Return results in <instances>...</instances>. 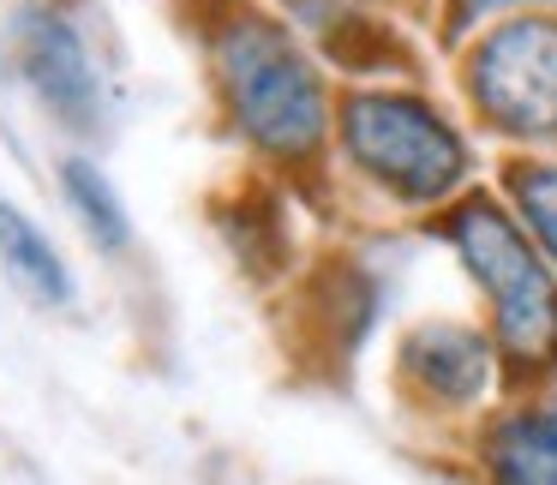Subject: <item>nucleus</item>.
Here are the masks:
<instances>
[{
    "label": "nucleus",
    "instance_id": "nucleus-1",
    "mask_svg": "<svg viewBox=\"0 0 557 485\" xmlns=\"http://www.w3.org/2000/svg\"><path fill=\"white\" fill-rule=\"evenodd\" d=\"M216 78L246 138L276 157H306L324 138V90L306 54L264 18H234L216 37Z\"/></svg>",
    "mask_w": 557,
    "mask_h": 485
},
{
    "label": "nucleus",
    "instance_id": "nucleus-2",
    "mask_svg": "<svg viewBox=\"0 0 557 485\" xmlns=\"http://www.w3.org/2000/svg\"><path fill=\"white\" fill-rule=\"evenodd\" d=\"M342 138L372 181H384L396 198H413V204L444 198L468 169L461 138L413 97H377V90L354 97L342 109Z\"/></svg>",
    "mask_w": 557,
    "mask_h": 485
},
{
    "label": "nucleus",
    "instance_id": "nucleus-3",
    "mask_svg": "<svg viewBox=\"0 0 557 485\" xmlns=\"http://www.w3.org/2000/svg\"><path fill=\"white\" fill-rule=\"evenodd\" d=\"M468 270L480 276V288L492 294L497 336L521 360H557V288L545 276V264L533 258V246L497 216L492 204H468L449 222Z\"/></svg>",
    "mask_w": 557,
    "mask_h": 485
},
{
    "label": "nucleus",
    "instance_id": "nucleus-4",
    "mask_svg": "<svg viewBox=\"0 0 557 485\" xmlns=\"http://www.w3.org/2000/svg\"><path fill=\"white\" fill-rule=\"evenodd\" d=\"M473 97L485 121L516 138L557 133V18H521L473 54Z\"/></svg>",
    "mask_w": 557,
    "mask_h": 485
},
{
    "label": "nucleus",
    "instance_id": "nucleus-5",
    "mask_svg": "<svg viewBox=\"0 0 557 485\" xmlns=\"http://www.w3.org/2000/svg\"><path fill=\"white\" fill-rule=\"evenodd\" d=\"M13 54L25 85L49 102L61 121H90L97 114V66H90L78 30L49 7H25L13 25Z\"/></svg>",
    "mask_w": 557,
    "mask_h": 485
},
{
    "label": "nucleus",
    "instance_id": "nucleus-6",
    "mask_svg": "<svg viewBox=\"0 0 557 485\" xmlns=\"http://www.w3.org/2000/svg\"><path fill=\"white\" fill-rule=\"evenodd\" d=\"M408 372L420 377L425 389L449 401H468L485 389V341L473 329H456V324H432L408 341Z\"/></svg>",
    "mask_w": 557,
    "mask_h": 485
},
{
    "label": "nucleus",
    "instance_id": "nucleus-7",
    "mask_svg": "<svg viewBox=\"0 0 557 485\" xmlns=\"http://www.w3.org/2000/svg\"><path fill=\"white\" fill-rule=\"evenodd\" d=\"M0 264H7L13 288H18V294H30L37 306H61L66 294H73L61 252H54V246L42 240L37 228H30V216H18V210L7 204V198H0Z\"/></svg>",
    "mask_w": 557,
    "mask_h": 485
},
{
    "label": "nucleus",
    "instance_id": "nucleus-8",
    "mask_svg": "<svg viewBox=\"0 0 557 485\" xmlns=\"http://www.w3.org/2000/svg\"><path fill=\"white\" fill-rule=\"evenodd\" d=\"M492 485H557V408L516 413L497 425Z\"/></svg>",
    "mask_w": 557,
    "mask_h": 485
},
{
    "label": "nucleus",
    "instance_id": "nucleus-9",
    "mask_svg": "<svg viewBox=\"0 0 557 485\" xmlns=\"http://www.w3.org/2000/svg\"><path fill=\"white\" fill-rule=\"evenodd\" d=\"M61 186H66V204L78 210V222H85V228L109 246V252H114V246H126V210H121V198H114V186L102 181L90 162L73 157L61 169Z\"/></svg>",
    "mask_w": 557,
    "mask_h": 485
},
{
    "label": "nucleus",
    "instance_id": "nucleus-10",
    "mask_svg": "<svg viewBox=\"0 0 557 485\" xmlns=\"http://www.w3.org/2000/svg\"><path fill=\"white\" fill-rule=\"evenodd\" d=\"M516 198H521V210H528L540 246L557 258V169H521L516 174Z\"/></svg>",
    "mask_w": 557,
    "mask_h": 485
},
{
    "label": "nucleus",
    "instance_id": "nucleus-11",
    "mask_svg": "<svg viewBox=\"0 0 557 485\" xmlns=\"http://www.w3.org/2000/svg\"><path fill=\"white\" fill-rule=\"evenodd\" d=\"M497 7H521V0H456V18L468 25V18H485V13H497Z\"/></svg>",
    "mask_w": 557,
    "mask_h": 485
}]
</instances>
